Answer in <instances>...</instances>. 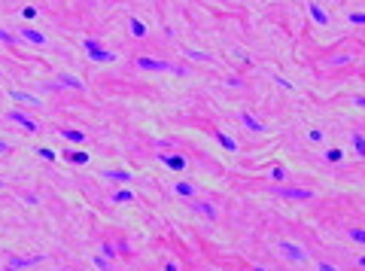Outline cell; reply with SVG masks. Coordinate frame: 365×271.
I'll return each instance as SVG.
<instances>
[{"instance_id": "cell-1", "label": "cell", "mask_w": 365, "mask_h": 271, "mask_svg": "<svg viewBox=\"0 0 365 271\" xmlns=\"http://www.w3.org/2000/svg\"><path fill=\"white\" fill-rule=\"evenodd\" d=\"M83 49L88 55V61H95V64H113L116 61V55H113L110 49H100V40H95V37H85Z\"/></svg>"}, {"instance_id": "cell-2", "label": "cell", "mask_w": 365, "mask_h": 271, "mask_svg": "<svg viewBox=\"0 0 365 271\" xmlns=\"http://www.w3.org/2000/svg\"><path fill=\"white\" fill-rule=\"evenodd\" d=\"M137 67H143V70H167V73H177V76H186L189 67H174L167 61H158V58H146V55H140V58H134Z\"/></svg>"}, {"instance_id": "cell-3", "label": "cell", "mask_w": 365, "mask_h": 271, "mask_svg": "<svg viewBox=\"0 0 365 271\" xmlns=\"http://www.w3.org/2000/svg\"><path fill=\"white\" fill-rule=\"evenodd\" d=\"M271 192H274V195H283V198H295V201H311L314 198L311 189H292V186H283V183L271 186Z\"/></svg>"}, {"instance_id": "cell-4", "label": "cell", "mask_w": 365, "mask_h": 271, "mask_svg": "<svg viewBox=\"0 0 365 271\" xmlns=\"http://www.w3.org/2000/svg\"><path fill=\"white\" fill-rule=\"evenodd\" d=\"M277 250H280V256H286L289 262H304V259H307V250L299 247V244H292V241H280Z\"/></svg>"}, {"instance_id": "cell-5", "label": "cell", "mask_w": 365, "mask_h": 271, "mask_svg": "<svg viewBox=\"0 0 365 271\" xmlns=\"http://www.w3.org/2000/svg\"><path fill=\"white\" fill-rule=\"evenodd\" d=\"M9 119H13L16 125H21L25 131H31V134H40V122H37V119H31L28 113H21V110H9Z\"/></svg>"}, {"instance_id": "cell-6", "label": "cell", "mask_w": 365, "mask_h": 271, "mask_svg": "<svg viewBox=\"0 0 365 271\" xmlns=\"http://www.w3.org/2000/svg\"><path fill=\"white\" fill-rule=\"evenodd\" d=\"M104 180H110V183H134V174L131 171H119V168H107Z\"/></svg>"}, {"instance_id": "cell-7", "label": "cell", "mask_w": 365, "mask_h": 271, "mask_svg": "<svg viewBox=\"0 0 365 271\" xmlns=\"http://www.w3.org/2000/svg\"><path fill=\"white\" fill-rule=\"evenodd\" d=\"M186 207H189V210H195V213H201V217H210V220L216 217V207L210 204V201H192V198H189V201H186Z\"/></svg>"}, {"instance_id": "cell-8", "label": "cell", "mask_w": 365, "mask_h": 271, "mask_svg": "<svg viewBox=\"0 0 365 271\" xmlns=\"http://www.w3.org/2000/svg\"><path fill=\"white\" fill-rule=\"evenodd\" d=\"M158 162H165L167 168H170V171H182V168H186L189 165V159H186V155H158Z\"/></svg>"}, {"instance_id": "cell-9", "label": "cell", "mask_w": 365, "mask_h": 271, "mask_svg": "<svg viewBox=\"0 0 365 271\" xmlns=\"http://www.w3.org/2000/svg\"><path fill=\"white\" fill-rule=\"evenodd\" d=\"M43 256H9V265L13 268H31V265H40Z\"/></svg>"}, {"instance_id": "cell-10", "label": "cell", "mask_w": 365, "mask_h": 271, "mask_svg": "<svg viewBox=\"0 0 365 271\" xmlns=\"http://www.w3.org/2000/svg\"><path fill=\"white\" fill-rule=\"evenodd\" d=\"M9 98L21 101V104H31V107H43V101L37 95H28V92H18V88H9Z\"/></svg>"}, {"instance_id": "cell-11", "label": "cell", "mask_w": 365, "mask_h": 271, "mask_svg": "<svg viewBox=\"0 0 365 271\" xmlns=\"http://www.w3.org/2000/svg\"><path fill=\"white\" fill-rule=\"evenodd\" d=\"M58 137L70 140V143H85V131H79V128H58Z\"/></svg>"}, {"instance_id": "cell-12", "label": "cell", "mask_w": 365, "mask_h": 271, "mask_svg": "<svg viewBox=\"0 0 365 271\" xmlns=\"http://www.w3.org/2000/svg\"><path fill=\"white\" fill-rule=\"evenodd\" d=\"M237 116H241V122H244V128H249V131H256V134H262V131H265V125H262L259 119H253V116H249V113H237Z\"/></svg>"}, {"instance_id": "cell-13", "label": "cell", "mask_w": 365, "mask_h": 271, "mask_svg": "<svg viewBox=\"0 0 365 271\" xmlns=\"http://www.w3.org/2000/svg\"><path fill=\"white\" fill-rule=\"evenodd\" d=\"M110 201H113V204H125V201H134V189H119V192H113Z\"/></svg>"}, {"instance_id": "cell-14", "label": "cell", "mask_w": 365, "mask_h": 271, "mask_svg": "<svg viewBox=\"0 0 365 271\" xmlns=\"http://www.w3.org/2000/svg\"><path fill=\"white\" fill-rule=\"evenodd\" d=\"M21 37H25L28 43H37V46H43V43H46V37H43L40 31H33V28H21Z\"/></svg>"}, {"instance_id": "cell-15", "label": "cell", "mask_w": 365, "mask_h": 271, "mask_svg": "<svg viewBox=\"0 0 365 271\" xmlns=\"http://www.w3.org/2000/svg\"><path fill=\"white\" fill-rule=\"evenodd\" d=\"M174 192L180 198H192V192H195V186L189 183V180H180V183H174Z\"/></svg>"}, {"instance_id": "cell-16", "label": "cell", "mask_w": 365, "mask_h": 271, "mask_svg": "<svg viewBox=\"0 0 365 271\" xmlns=\"http://www.w3.org/2000/svg\"><path fill=\"white\" fill-rule=\"evenodd\" d=\"M307 9H311V16H314V21H316V25H329V16H326L323 9H319V6L314 3V0L307 3Z\"/></svg>"}, {"instance_id": "cell-17", "label": "cell", "mask_w": 365, "mask_h": 271, "mask_svg": "<svg viewBox=\"0 0 365 271\" xmlns=\"http://www.w3.org/2000/svg\"><path fill=\"white\" fill-rule=\"evenodd\" d=\"M353 150H356V155H359V159H365V137H362V134H353Z\"/></svg>"}, {"instance_id": "cell-18", "label": "cell", "mask_w": 365, "mask_h": 271, "mask_svg": "<svg viewBox=\"0 0 365 271\" xmlns=\"http://www.w3.org/2000/svg\"><path fill=\"white\" fill-rule=\"evenodd\" d=\"M213 137H216V140H219V143L225 146V150H232V152L237 150V143H234L232 137H228V134H222V131H216V134H213Z\"/></svg>"}, {"instance_id": "cell-19", "label": "cell", "mask_w": 365, "mask_h": 271, "mask_svg": "<svg viewBox=\"0 0 365 271\" xmlns=\"http://www.w3.org/2000/svg\"><path fill=\"white\" fill-rule=\"evenodd\" d=\"M131 34H134V37H146V25H143V21H137V18H131Z\"/></svg>"}, {"instance_id": "cell-20", "label": "cell", "mask_w": 365, "mask_h": 271, "mask_svg": "<svg viewBox=\"0 0 365 271\" xmlns=\"http://www.w3.org/2000/svg\"><path fill=\"white\" fill-rule=\"evenodd\" d=\"M347 238H350V241H356V244H365V229H350V232H347Z\"/></svg>"}, {"instance_id": "cell-21", "label": "cell", "mask_w": 365, "mask_h": 271, "mask_svg": "<svg viewBox=\"0 0 365 271\" xmlns=\"http://www.w3.org/2000/svg\"><path fill=\"white\" fill-rule=\"evenodd\" d=\"M67 159H70V165H85L88 155L85 152H67Z\"/></svg>"}, {"instance_id": "cell-22", "label": "cell", "mask_w": 365, "mask_h": 271, "mask_svg": "<svg viewBox=\"0 0 365 271\" xmlns=\"http://www.w3.org/2000/svg\"><path fill=\"white\" fill-rule=\"evenodd\" d=\"M37 155H40V159H46V162H55V159H58V155H55L52 150H46V146H40V150H37Z\"/></svg>"}, {"instance_id": "cell-23", "label": "cell", "mask_w": 365, "mask_h": 271, "mask_svg": "<svg viewBox=\"0 0 365 271\" xmlns=\"http://www.w3.org/2000/svg\"><path fill=\"white\" fill-rule=\"evenodd\" d=\"M0 43H6V46H13V43H18L16 37H13V34H9V31H3V28H0Z\"/></svg>"}, {"instance_id": "cell-24", "label": "cell", "mask_w": 365, "mask_h": 271, "mask_svg": "<svg viewBox=\"0 0 365 271\" xmlns=\"http://www.w3.org/2000/svg\"><path fill=\"white\" fill-rule=\"evenodd\" d=\"M347 21H350V25H365V13H350Z\"/></svg>"}, {"instance_id": "cell-25", "label": "cell", "mask_w": 365, "mask_h": 271, "mask_svg": "<svg viewBox=\"0 0 365 271\" xmlns=\"http://www.w3.org/2000/svg\"><path fill=\"white\" fill-rule=\"evenodd\" d=\"M341 155H344L341 150H329V152L323 155V159H326V162H341Z\"/></svg>"}, {"instance_id": "cell-26", "label": "cell", "mask_w": 365, "mask_h": 271, "mask_svg": "<svg viewBox=\"0 0 365 271\" xmlns=\"http://www.w3.org/2000/svg\"><path fill=\"white\" fill-rule=\"evenodd\" d=\"M95 265H98L100 271H110V259H107V256H95Z\"/></svg>"}, {"instance_id": "cell-27", "label": "cell", "mask_w": 365, "mask_h": 271, "mask_svg": "<svg viewBox=\"0 0 365 271\" xmlns=\"http://www.w3.org/2000/svg\"><path fill=\"white\" fill-rule=\"evenodd\" d=\"M271 177H274V183H283V180H286V171H283V168H274Z\"/></svg>"}, {"instance_id": "cell-28", "label": "cell", "mask_w": 365, "mask_h": 271, "mask_svg": "<svg viewBox=\"0 0 365 271\" xmlns=\"http://www.w3.org/2000/svg\"><path fill=\"white\" fill-rule=\"evenodd\" d=\"M100 256H107V259H113V256H116V247H110V244H104V247H100Z\"/></svg>"}, {"instance_id": "cell-29", "label": "cell", "mask_w": 365, "mask_h": 271, "mask_svg": "<svg viewBox=\"0 0 365 271\" xmlns=\"http://www.w3.org/2000/svg\"><path fill=\"white\" fill-rule=\"evenodd\" d=\"M189 58H195V61H210V55H207V52H189Z\"/></svg>"}, {"instance_id": "cell-30", "label": "cell", "mask_w": 365, "mask_h": 271, "mask_svg": "<svg viewBox=\"0 0 365 271\" xmlns=\"http://www.w3.org/2000/svg\"><path fill=\"white\" fill-rule=\"evenodd\" d=\"M21 18H37V9H33V6H25V9H21Z\"/></svg>"}, {"instance_id": "cell-31", "label": "cell", "mask_w": 365, "mask_h": 271, "mask_svg": "<svg viewBox=\"0 0 365 271\" xmlns=\"http://www.w3.org/2000/svg\"><path fill=\"white\" fill-rule=\"evenodd\" d=\"M307 140H311V143H319V140H323V131H316V128H314L311 134H307Z\"/></svg>"}, {"instance_id": "cell-32", "label": "cell", "mask_w": 365, "mask_h": 271, "mask_svg": "<svg viewBox=\"0 0 365 271\" xmlns=\"http://www.w3.org/2000/svg\"><path fill=\"white\" fill-rule=\"evenodd\" d=\"M316 271H338V268H335V265H329V262H319Z\"/></svg>"}, {"instance_id": "cell-33", "label": "cell", "mask_w": 365, "mask_h": 271, "mask_svg": "<svg viewBox=\"0 0 365 271\" xmlns=\"http://www.w3.org/2000/svg\"><path fill=\"white\" fill-rule=\"evenodd\" d=\"M9 150H13V146H9L6 140H0V155H3V152H9Z\"/></svg>"}, {"instance_id": "cell-34", "label": "cell", "mask_w": 365, "mask_h": 271, "mask_svg": "<svg viewBox=\"0 0 365 271\" xmlns=\"http://www.w3.org/2000/svg\"><path fill=\"white\" fill-rule=\"evenodd\" d=\"M165 271H180V268H177V262H167V265H165Z\"/></svg>"}, {"instance_id": "cell-35", "label": "cell", "mask_w": 365, "mask_h": 271, "mask_svg": "<svg viewBox=\"0 0 365 271\" xmlns=\"http://www.w3.org/2000/svg\"><path fill=\"white\" fill-rule=\"evenodd\" d=\"M353 104H356V107H365V98H353Z\"/></svg>"}, {"instance_id": "cell-36", "label": "cell", "mask_w": 365, "mask_h": 271, "mask_svg": "<svg viewBox=\"0 0 365 271\" xmlns=\"http://www.w3.org/2000/svg\"><path fill=\"white\" fill-rule=\"evenodd\" d=\"M3 271H21V268H13V265H6V268H3Z\"/></svg>"}, {"instance_id": "cell-37", "label": "cell", "mask_w": 365, "mask_h": 271, "mask_svg": "<svg viewBox=\"0 0 365 271\" xmlns=\"http://www.w3.org/2000/svg\"><path fill=\"white\" fill-rule=\"evenodd\" d=\"M359 265H362V268H365V256H359Z\"/></svg>"}, {"instance_id": "cell-38", "label": "cell", "mask_w": 365, "mask_h": 271, "mask_svg": "<svg viewBox=\"0 0 365 271\" xmlns=\"http://www.w3.org/2000/svg\"><path fill=\"white\" fill-rule=\"evenodd\" d=\"M253 271H265V268H262V265H256V268H253Z\"/></svg>"}, {"instance_id": "cell-39", "label": "cell", "mask_w": 365, "mask_h": 271, "mask_svg": "<svg viewBox=\"0 0 365 271\" xmlns=\"http://www.w3.org/2000/svg\"><path fill=\"white\" fill-rule=\"evenodd\" d=\"M0 186H3V183H0Z\"/></svg>"}]
</instances>
